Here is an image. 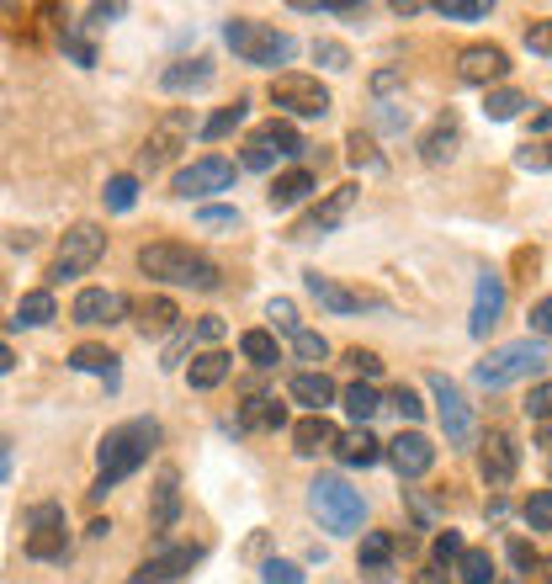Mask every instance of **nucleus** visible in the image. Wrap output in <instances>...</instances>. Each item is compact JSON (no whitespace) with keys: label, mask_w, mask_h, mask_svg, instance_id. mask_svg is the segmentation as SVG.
<instances>
[{"label":"nucleus","mask_w":552,"mask_h":584,"mask_svg":"<svg viewBox=\"0 0 552 584\" xmlns=\"http://www.w3.org/2000/svg\"><path fill=\"white\" fill-rule=\"evenodd\" d=\"M139 272H144V277H159V282H176V287H197V293H213L218 287L213 261L186 245H170V240L139 250Z\"/></svg>","instance_id":"obj_2"},{"label":"nucleus","mask_w":552,"mask_h":584,"mask_svg":"<svg viewBox=\"0 0 552 584\" xmlns=\"http://www.w3.org/2000/svg\"><path fill=\"white\" fill-rule=\"evenodd\" d=\"M457 574H462V584H494V558L484 548H467L457 558Z\"/></svg>","instance_id":"obj_35"},{"label":"nucleus","mask_w":552,"mask_h":584,"mask_svg":"<svg viewBox=\"0 0 552 584\" xmlns=\"http://www.w3.org/2000/svg\"><path fill=\"white\" fill-rule=\"evenodd\" d=\"M240 420H245V426H255V431H276V426L287 420V409H281L276 399H250Z\"/></svg>","instance_id":"obj_36"},{"label":"nucleus","mask_w":552,"mask_h":584,"mask_svg":"<svg viewBox=\"0 0 552 584\" xmlns=\"http://www.w3.org/2000/svg\"><path fill=\"white\" fill-rule=\"evenodd\" d=\"M531 330L542 340H552V298H542V304L531 308Z\"/></svg>","instance_id":"obj_53"},{"label":"nucleus","mask_w":552,"mask_h":584,"mask_svg":"<svg viewBox=\"0 0 552 584\" xmlns=\"http://www.w3.org/2000/svg\"><path fill=\"white\" fill-rule=\"evenodd\" d=\"M499 313H505V282H499V272H484L478 293H473V313H467V335L484 340L499 324Z\"/></svg>","instance_id":"obj_15"},{"label":"nucleus","mask_w":552,"mask_h":584,"mask_svg":"<svg viewBox=\"0 0 552 584\" xmlns=\"http://www.w3.org/2000/svg\"><path fill=\"white\" fill-rule=\"evenodd\" d=\"M430 399H435V415H441V431H446V441H467L473 436V409H467V399H462V388L446 377V372H430Z\"/></svg>","instance_id":"obj_10"},{"label":"nucleus","mask_w":552,"mask_h":584,"mask_svg":"<svg viewBox=\"0 0 552 584\" xmlns=\"http://www.w3.org/2000/svg\"><path fill=\"white\" fill-rule=\"evenodd\" d=\"M526 48H531V54H542V59H552V16H542V22H531V27H526Z\"/></svg>","instance_id":"obj_45"},{"label":"nucleus","mask_w":552,"mask_h":584,"mask_svg":"<svg viewBox=\"0 0 552 584\" xmlns=\"http://www.w3.org/2000/svg\"><path fill=\"white\" fill-rule=\"evenodd\" d=\"M362 202V186H335L324 202H313L292 229H287V240H324V234H335L340 223L351 218V208Z\"/></svg>","instance_id":"obj_7"},{"label":"nucleus","mask_w":552,"mask_h":584,"mask_svg":"<svg viewBox=\"0 0 552 584\" xmlns=\"http://www.w3.org/2000/svg\"><path fill=\"white\" fill-rule=\"evenodd\" d=\"M340 399H345V415H351L356 426H367L372 415L383 409V399H377V388H372V383H351V388H345Z\"/></svg>","instance_id":"obj_34"},{"label":"nucleus","mask_w":552,"mask_h":584,"mask_svg":"<svg viewBox=\"0 0 552 584\" xmlns=\"http://www.w3.org/2000/svg\"><path fill=\"white\" fill-rule=\"evenodd\" d=\"M292 351H298V362H324V356H330V340L313 335V330H298V335H292Z\"/></svg>","instance_id":"obj_42"},{"label":"nucleus","mask_w":552,"mask_h":584,"mask_svg":"<svg viewBox=\"0 0 552 584\" xmlns=\"http://www.w3.org/2000/svg\"><path fill=\"white\" fill-rule=\"evenodd\" d=\"M261 580H266V584H303V569H298V563H287V558H272V563L261 569Z\"/></svg>","instance_id":"obj_44"},{"label":"nucleus","mask_w":552,"mask_h":584,"mask_svg":"<svg viewBox=\"0 0 552 584\" xmlns=\"http://www.w3.org/2000/svg\"><path fill=\"white\" fill-rule=\"evenodd\" d=\"M409 584H452V580H446V569H426V574H415Z\"/></svg>","instance_id":"obj_60"},{"label":"nucleus","mask_w":552,"mask_h":584,"mask_svg":"<svg viewBox=\"0 0 552 584\" xmlns=\"http://www.w3.org/2000/svg\"><path fill=\"white\" fill-rule=\"evenodd\" d=\"M64 553H69V531H64V510H59V505H37V510H32L27 558H43V563H59Z\"/></svg>","instance_id":"obj_11"},{"label":"nucleus","mask_w":552,"mask_h":584,"mask_svg":"<svg viewBox=\"0 0 552 584\" xmlns=\"http://www.w3.org/2000/svg\"><path fill=\"white\" fill-rule=\"evenodd\" d=\"M383 404H388V409H399V415L409 420V426H415V420L426 415V404H420V394H415V388H404V383H399V388H394V394H388Z\"/></svg>","instance_id":"obj_43"},{"label":"nucleus","mask_w":552,"mask_h":584,"mask_svg":"<svg viewBox=\"0 0 552 584\" xmlns=\"http://www.w3.org/2000/svg\"><path fill=\"white\" fill-rule=\"evenodd\" d=\"M335 458L345 462V467H372V462L383 458V441L362 426V431H351V436H340L335 441Z\"/></svg>","instance_id":"obj_27"},{"label":"nucleus","mask_w":552,"mask_h":584,"mask_svg":"<svg viewBox=\"0 0 552 584\" xmlns=\"http://www.w3.org/2000/svg\"><path fill=\"white\" fill-rule=\"evenodd\" d=\"M223 43L234 48V59L261 64V69L292 64V54H298V37H292V32H276L272 22H255V16H234V22H223Z\"/></svg>","instance_id":"obj_3"},{"label":"nucleus","mask_w":552,"mask_h":584,"mask_svg":"<svg viewBox=\"0 0 552 584\" xmlns=\"http://www.w3.org/2000/svg\"><path fill=\"white\" fill-rule=\"evenodd\" d=\"M0 447H5V441H0Z\"/></svg>","instance_id":"obj_63"},{"label":"nucleus","mask_w":552,"mask_h":584,"mask_svg":"<svg viewBox=\"0 0 552 584\" xmlns=\"http://www.w3.org/2000/svg\"><path fill=\"white\" fill-rule=\"evenodd\" d=\"M388 558H394V537L388 531H367L362 537V569L372 584H388Z\"/></svg>","instance_id":"obj_31"},{"label":"nucleus","mask_w":552,"mask_h":584,"mask_svg":"<svg viewBox=\"0 0 552 584\" xmlns=\"http://www.w3.org/2000/svg\"><path fill=\"white\" fill-rule=\"evenodd\" d=\"M287 394H292V404H303L308 415H324V409H330V404L340 399V394H335V383H330L324 372H298Z\"/></svg>","instance_id":"obj_21"},{"label":"nucleus","mask_w":552,"mask_h":584,"mask_svg":"<svg viewBox=\"0 0 552 584\" xmlns=\"http://www.w3.org/2000/svg\"><path fill=\"white\" fill-rule=\"evenodd\" d=\"M526 415H531V420H552V383H537V388H531Z\"/></svg>","instance_id":"obj_48"},{"label":"nucleus","mask_w":552,"mask_h":584,"mask_svg":"<svg viewBox=\"0 0 552 584\" xmlns=\"http://www.w3.org/2000/svg\"><path fill=\"white\" fill-rule=\"evenodd\" d=\"M5 473H11V458H5V447H0V484H5Z\"/></svg>","instance_id":"obj_62"},{"label":"nucleus","mask_w":552,"mask_h":584,"mask_svg":"<svg viewBox=\"0 0 552 584\" xmlns=\"http://www.w3.org/2000/svg\"><path fill=\"white\" fill-rule=\"evenodd\" d=\"M313 186H319V181H313V170H303V165H298V170H281L266 197H272V208H298L303 197H313Z\"/></svg>","instance_id":"obj_26"},{"label":"nucleus","mask_w":552,"mask_h":584,"mask_svg":"<svg viewBox=\"0 0 552 584\" xmlns=\"http://www.w3.org/2000/svg\"><path fill=\"white\" fill-rule=\"evenodd\" d=\"M64 48H69V54H75L80 64H96V48L86 43V37H75V32H64Z\"/></svg>","instance_id":"obj_54"},{"label":"nucleus","mask_w":552,"mask_h":584,"mask_svg":"<svg viewBox=\"0 0 552 584\" xmlns=\"http://www.w3.org/2000/svg\"><path fill=\"white\" fill-rule=\"evenodd\" d=\"M510 558H516V569H537V553H531V542H516V548H510Z\"/></svg>","instance_id":"obj_59"},{"label":"nucleus","mask_w":552,"mask_h":584,"mask_svg":"<svg viewBox=\"0 0 552 584\" xmlns=\"http://www.w3.org/2000/svg\"><path fill=\"white\" fill-rule=\"evenodd\" d=\"M159 447V420H128L118 431H107L101 441V473L91 484V499H107V489H118L128 473H139L150 452Z\"/></svg>","instance_id":"obj_1"},{"label":"nucleus","mask_w":552,"mask_h":584,"mask_svg":"<svg viewBox=\"0 0 552 584\" xmlns=\"http://www.w3.org/2000/svg\"><path fill=\"white\" fill-rule=\"evenodd\" d=\"M245 118H250V107L245 101H234V107H223V112H213V118L202 123V139H223V133H234Z\"/></svg>","instance_id":"obj_39"},{"label":"nucleus","mask_w":552,"mask_h":584,"mask_svg":"<svg viewBox=\"0 0 552 584\" xmlns=\"http://www.w3.org/2000/svg\"><path fill=\"white\" fill-rule=\"evenodd\" d=\"M128 313V298L123 293H112V287H86L75 308H69V319L75 324H86V330H101V324H118Z\"/></svg>","instance_id":"obj_13"},{"label":"nucleus","mask_w":552,"mask_h":584,"mask_svg":"<svg viewBox=\"0 0 552 584\" xmlns=\"http://www.w3.org/2000/svg\"><path fill=\"white\" fill-rule=\"evenodd\" d=\"M240 356L255 362V367H276V362H281V345H276L272 330H245V335H240Z\"/></svg>","instance_id":"obj_32"},{"label":"nucleus","mask_w":552,"mask_h":584,"mask_svg":"<svg viewBox=\"0 0 552 584\" xmlns=\"http://www.w3.org/2000/svg\"><path fill=\"white\" fill-rule=\"evenodd\" d=\"M308 293L324 308H335V313H362V308H372V298H362V293H351V287H340V282H330V277H319V272H308Z\"/></svg>","instance_id":"obj_24"},{"label":"nucleus","mask_w":552,"mask_h":584,"mask_svg":"<svg viewBox=\"0 0 552 584\" xmlns=\"http://www.w3.org/2000/svg\"><path fill=\"white\" fill-rule=\"evenodd\" d=\"M335 441H340V431L324 420V415H308V420L292 426V447H298L303 458H313V452H335Z\"/></svg>","instance_id":"obj_25"},{"label":"nucleus","mask_w":552,"mask_h":584,"mask_svg":"<svg viewBox=\"0 0 552 584\" xmlns=\"http://www.w3.org/2000/svg\"><path fill=\"white\" fill-rule=\"evenodd\" d=\"M229 186H234V159L208 154V159H191L176 176V197H208V191H229Z\"/></svg>","instance_id":"obj_12"},{"label":"nucleus","mask_w":552,"mask_h":584,"mask_svg":"<svg viewBox=\"0 0 552 584\" xmlns=\"http://www.w3.org/2000/svg\"><path fill=\"white\" fill-rule=\"evenodd\" d=\"M123 16V5H91V27H107V22H118Z\"/></svg>","instance_id":"obj_57"},{"label":"nucleus","mask_w":552,"mask_h":584,"mask_svg":"<svg viewBox=\"0 0 552 584\" xmlns=\"http://www.w3.org/2000/svg\"><path fill=\"white\" fill-rule=\"evenodd\" d=\"M308 505L319 510V521L330 526V531H356L362 516H367V505H362V494L351 489V484H340V478H313L308 484Z\"/></svg>","instance_id":"obj_6"},{"label":"nucleus","mask_w":552,"mask_h":584,"mask_svg":"<svg viewBox=\"0 0 552 584\" xmlns=\"http://www.w3.org/2000/svg\"><path fill=\"white\" fill-rule=\"evenodd\" d=\"M250 144H261L266 154H276V159H292V154H303V133L292 123H266Z\"/></svg>","instance_id":"obj_30"},{"label":"nucleus","mask_w":552,"mask_h":584,"mask_svg":"<svg viewBox=\"0 0 552 584\" xmlns=\"http://www.w3.org/2000/svg\"><path fill=\"white\" fill-rule=\"evenodd\" d=\"M16 367V356H11V345H5V340H0V377H5V372Z\"/></svg>","instance_id":"obj_61"},{"label":"nucleus","mask_w":552,"mask_h":584,"mask_svg":"<svg viewBox=\"0 0 552 584\" xmlns=\"http://www.w3.org/2000/svg\"><path fill=\"white\" fill-rule=\"evenodd\" d=\"M272 101L287 118H324L330 112V86H319L313 75H276Z\"/></svg>","instance_id":"obj_8"},{"label":"nucleus","mask_w":552,"mask_h":584,"mask_svg":"<svg viewBox=\"0 0 552 584\" xmlns=\"http://www.w3.org/2000/svg\"><path fill=\"white\" fill-rule=\"evenodd\" d=\"M313 59H324V69H351V54L340 43H313Z\"/></svg>","instance_id":"obj_50"},{"label":"nucleus","mask_w":552,"mask_h":584,"mask_svg":"<svg viewBox=\"0 0 552 584\" xmlns=\"http://www.w3.org/2000/svg\"><path fill=\"white\" fill-rule=\"evenodd\" d=\"M186 144H191V112L176 107V112H165V118L150 128V139H144V150H139V165H144V170H159V165H170Z\"/></svg>","instance_id":"obj_9"},{"label":"nucleus","mask_w":552,"mask_h":584,"mask_svg":"<svg viewBox=\"0 0 552 584\" xmlns=\"http://www.w3.org/2000/svg\"><path fill=\"white\" fill-rule=\"evenodd\" d=\"M176 319H181V308L170 304V298H150V304H139V319H133V324H139L150 340H159V335L176 330Z\"/></svg>","instance_id":"obj_29"},{"label":"nucleus","mask_w":552,"mask_h":584,"mask_svg":"<svg viewBox=\"0 0 552 584\" xmlns=\"http://www.w3.org/2000/svg\"><path fill=\"white\" fill-rule=\"evenodd\" d=\"M505 69H510V54H505V48H494V43H473V48H462V59H457V75L467 80V86L505 80Z\"/></svg>","instance_id":"obj_17"},{"label":"nucleus","mask_w":552,"mask_h":584,"mask_svg":"<svg viewBox=\"0 0 552 584\" xmlns=\"http://www.w3.org/2000/svg\"><path fill=\"white\" fill-rule=\"evenodd\" d=\"M197 223H202V229H240V213H234V208H202Z\"/></svg>","instance_id":"obj_49"},{"label":"nucleus","mask_w":552,"mask_h":584,"mask_svg":"<svg viewBox=\"0 0 552 584\" xmlns=\"http://www.w3.org/2000/svg\"><path fill=\"white\" fill-rule=\"evenodd\" d=\"M552 362L548 340H510V345H499L489 351L473 377H478V388H510V383H526V377H537V372Z\"/></svg>","instance_id":"obj_4"},{"label":"nucleus","mask_w":552,"mask_h":584,"mask_svg":"<svg viewBox=\"0 0 552 584\" xmlns=\"http://www.w3.org/2000/svg\"><path fill=\"white\" fill-rule=\"evenodd\" d=\"M229 372H234V356H223V351H202V356H191L186 383H191V388H218Z\"/></svg>","instance_id":"obj_28"},{"label":"nucleus","mask_w":552,"mask_h":584,"mask_svg":"<svg viewBox=\"0 0 552 584\" xmlns=\"http://www.w3.org/2000/svg\"><path fill=\"white\" fill-rule=\"evenodd\" d=\"M101 197H107V208H112V213H128V208L139 202V176H112Z\"/></svg>","instance_id":"obj_38"},{"label":"nucleus","mask_w":552,"mask_h":584,"mask_svg":"<svg viewBox=\"0 0 552 584\" xmlns=\"http://www.w3.org/2000/svg\"><path fill=\"white\" fill-rule=\"evenodd\" d=\"M345 362H351V367L362 372V377H377V372H383V362H377V351H362V345H356V351H351Z\"/></svg>","instance_id":"obj_52"},{"label":"nucleus","mask_w":552,"mask_h":584,"mask_svg":"<svg viewBox=\"0 0 552 584\" xmlns=\"http://www.w3.org/2000/svg\"><path fill=\"white\" fill-rule=\"evenodd\" d=\"M399 86H404V75H399V69H383V75H377V80H372V91H377V96L399 91Z\"/></svg>","instance_id":"obj_56"},{"label":"nucleus","mask_w":552,"mask_h":584,"mask_svg":"<svg viewBox=\"0 0 552 584\" xmlns=\"http://www.w3.org/2000/svg\"><path fill=\"white\" fill-rule=\"evenodd\" d=\"M516 467H521V447L510 441L505 431H489L484 436V452H478V473L489 478L494 489H505L510 478H516Z\"/></svg>","instance_id":"obj_14"},{"label":"nucleus","mask_w":552,"mask_h":584,"mask_svg":"<svg viewBox=\"0 0 552 584\" xmlns=\"http://www.w3.org/2000/svg\"><path fill=\"white\" fill-rule=\"evenodd\" d=\"M218 335H223V319H213V313H208V319L191 330V340H202V345H208V340H218Z\"/></svg>","instance_id":"obj_55"},{"label":"nucleus","mask_w":552,"mask_h":584,"mask_svg":"<svg viewBox=\"0 0 552 584\" xmlns=\"http://www.w3.org/2000/svg\"><path fill=\"white\" fill-rule=\"evenodd\" d=\"M101 255H107V229H96V223H75V229H64V245H59V255H54V266H48V282L86 277Z\"/></svg>","instance_id":"obj_5"},{"label":"nucleus","mask_w":552,"mask_h":584,"mask_svg":"<svg viewBox=\"0 0 552 584\" xmlns=\"http://www.w3.org/2000/svg\"><path fill=\"white\" fill-rule=\"evenodd\" d=\"M521 516L531 531H552V489H537L531 499L521 505Z\"/></svg>","instance_id":"obj_40"},{"label":"nucleus","mask_w":552,"mask_h":584,"mask_svg":"<svg viewBox=\"0 0 552 584\" xmlns=\"http://www.w3.org/2000/svg\"><path fill=\"white\" fill-rule=\"evenodd\" d=\"M159 86H165V91H202V86H213V59H208V54L176 59L165 75H159Z\"/></svg>","instance_id":"obj_22"},{"label":"nucleus","mask_w":552,"mask_h":584,"mask_svg":"<svg viewBox=\"0 0 552 584\" xmlns=\"http://www.w3.org/2000/svg\"><path fill=\"white\" fill-rule=\"evenodd\" d=\"M176 516H181V478H176V467H165V473H159V484H154L150 526H154V531H170Z\"/></svg>","instance_id":"obj_20"},{"label":"nucleus","mask_w":552,"mask_h":584,"mask_svg":"<svg viewBox=\"0 0 552 584\" xmlns=\"http://www.w3.org/2000/svg\"><path fill=\"white\" fill-rule=\"evenodd\" d=\"M266 319H272V324H281L287 335H298V330H303V324H298V308H292V298H272Z\"/></svg>","instance_id":"obj_46"},{"label":"nucleus","mask_w":552,"mask_h":584,"mask_svg":"<svg viewBox=\"0 0 552 584\" xmlns=\"http://www.w3.org/2000/svg\"><path fill=\"white\" fill-rule=\"evenodd\" d=\"M345 150H351V165H377V150H372L367 133H351V139H345Z\"/></svg>","instance_id":"obj_51"},{"label":"nucleus","mask_w":552,"mask_h":584,"mask_svg":"<svg viewBox=\"0 0 552 584\" xmlns=\"http://www.w3.org/2000/svg\"><path fill=\"white\" fill-rule=\"evenodd\" d=\"M197 558H202V548H165V553L144 558L139 574H133L128 584H170V580H181V574H191Z\"/></svg>","instance_id":"obj_16"},{"label":"nucleus","mask_w":552,"mask_h":584,"mask_svg":"<svg viewBox=\"0 0 552 584\" xmlns=\"http://www.w3.org/2000/svg\"><path fill=\"white\" fill-rule=\"evenodd\" d=\"M462 553H467V548H462L457 531H441V537H435V569H452Z\"/></svg>","instance_id":"obj_47"},{"label":"nucleus","mask_w":552,"mask_h":584,"mask_svg":"<svg viewBox=\"0 0 552 584\" xmlns=\"http://www.w3.org/2000/svg\"><path fill=\"white\" fill-rule=\"evenodd\" d=\"M526 96L521 91H489V101H484V118L489 123H510V118H521Z\"/></svg>","instance_id":"obj_37"},{"label":"nucleus","mask_w":552,"mask_h":584,"mask_svg":"<svg viewBox=\"0 0 552 584\" xmlns=\"http://www.w3.org/2000/svg\"><path fill=\"white\" fill-rule=\"evenodd\" d=\"M457 150H462L457 112H441V118L426 128V139H420V159H426V165H446V159H452Z\"/></svg>","instance_id":"obj_19"},{"label":"nucleus","mask_w":552,"mask_h":584,"mask_svg":"<svg viewBox=\"0 0 552 584\" xmlns=\"http://www.w3.org/2000/svg\"><path fill=\"white\" fill-rule=\"evenodd\" d=\"M435 11H441L446 22H484V16H489V0H441Z\"/></svg>","instance_id":"obj_41"},{"label":"nucleus","mask_w":552,"mask_h":584,"mask_svg":"<svg viewBox=\"0 0 552 584\" xmlns=\"http://www.w3.org/2000/svg\"><path fill=\"white\" fill-rule=\"evenodd\" d=\"M388 462L399 467V478H426L430 462H435V447L420 431H399L388 441Z\"/></svg>","instance_id":"obj_18"},{"label":"nucleus","mask_w":552,"mask_h":584,"mask_svg":"<svg viewBox=\"0 0 552 584\" xmlns=\"http://www.w3.org/2000/svg\"><path fill=\"white\" fill-rule=\"evenodd\" d=\"M54 319H59L54 293L37 287V293H22V304H16V313H11V330H43V324H54Z\"/></svg>","instance_id":"obj_23"},{"label":"nucleus","mask_w":552,"mask_h":584,"mask_svg":"<svg viewBox=\"0 0 552 584\" xmlns=\"http://www.w3.org/2000/svg\"><path fill=\"white\" fill-rule=\"evenodd\" d=\"M521 165H526V170H548V165H552V144H542V154H521Z\"/></svg>","instance_id":"obj_58"},{"label":"nucleus","mask_w":552,"mask_h":584,"mask_svg":"<svg viewBox=\"0 0 552 584\" xmlns=\"http://www.w3.org/2000/svg\"><path fill=\"white\" fill-rule=\"evenodd\" d=\"M69 367L112 377V372H118V351H107V345H75V351H69Z\"/></svg>","instance_id":"obj_33"}]
</instances>
